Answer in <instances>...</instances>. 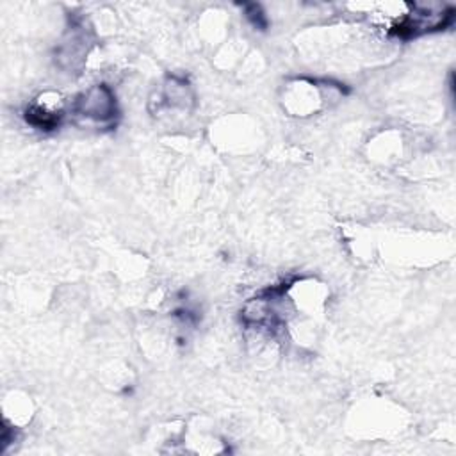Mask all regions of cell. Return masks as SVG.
<instances>
[{
    "instance_id": "cell-2",
    "label": "cell",
    "mask_w": 456,
    "mask_h": 456,
    "mask_svg": "<svg viewBox=\"0 0 456 456\" xmlns=\"http://www.w3.org/2000/svg\"><path fill=\"white\" fill-rule=\"evenodd\" d=\"M64 116V105L59 94L43 93L25 110L27 123L41 130L55 128Z\"/></svg>"
},
{
    "instance_id": "cell-1",
    "label": "cell",
    "mask_w": 456,
    "mask_h": 456,
    "mask_svg": "<svg viewBox=\"0 0 456 456\" xmlns=\"http://www.w3.org/2000/svg\"><path fill=\"white\" fill-rule=\"evenodd\" d=\"M77 118L96 125H109L118 116V103L112 89L105 84H96L80 93L71 107Z\"/></svg>"
}]
</instances>
